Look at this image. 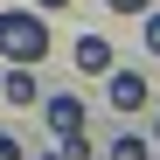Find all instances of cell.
Segmentation results:
<instances>
[{
    "mask_svg": "<svg viewBox=\"0 0 160 160\" xmlns=\"http://www.w3.org/2000/svg\"><path fill=\"white\" fill-rule=\"evenodd\" d=\"M153 146H160V118H153Z\"/></svg>",
    "mask_w": 160,
    "mask_h": 160,
    "instance_id": "cell-12",
    "label": "cell"
},
{
    "mask_svg": "<svg viewBox=\"0 0 160 160\" xmlns=\"http://www.w3.org/2000/svg\"><path fill=\"white\" fill-rule=\"evenodd\" d=\"M49 56V21L35 7H0V63H42Z\"/></svg>",
    "mask_w": 160,
    "mask_h": 160,
    "instance_id": "cell-1",
    "label": "cell"
},
{
    "mask_svg": "<svg viewBox=\"0 0 160 160\" xmlns=\"http://www.w3.org/2000/svg\"><path fill=\"white\" fill-rule=\"evenodd\" d=\"M112 160H146V139H132V132H125V139H112Z\"/></svg>",
    "mask_w": 160,
    "mask_h": 160,
    "instance_id": "cell-7",
    "label": "cell"
},
{
    "mask_svg": "<svg viewBox=\"0 0 160 160\" xmlns=\"http://www.w3.org/2000/svg\"><path fill=\"white\" fill-rule=\"evenodd\" d=\"M0 98H7V104H35V98H42V84H35V70H28V63H14L7 77H0Z\"/></svg>",
    "mask_w": 160,
    "mask_h": 160,
    "instance_id": "cell-5",
    "label": "cell"
},
{
    "mask_svg": "<svg viewBox=\"0 0 160 160\" xmlns=\"http://www.w3.org/2000/svg\"><path fill=\"white\" fill-rule=\"evenodd\" d=\"M146 49L160 56V14H153V7H146Z\"/></svg>",
    "mask_w": 160,
    "mask_h": 160,
    "instance_id": "cell-9",
    "label": "cell"
},
{
    "mask_svg": "<svg viewBox=\"0 0 160 160\" xmlns=\"http://www.w3.org/2000/svg\"><path fill=\"white\" fill-rule=\"evenodd\" d=\"M42 160H63V153H42Z\"/></svg>",
    "mask_w": 160,
    "mask_h": 160,
    "instance_id": "cell-13",
    "label": "cell"
},
{
    "mask_svg": "<svg viewBox=\"0 0 160 160\" xmlns=\"http://www.w3.org/2000/svg\"><path fill=\"white\" fill-rule=\"evenodd\" d=\"M35 7H70V0H35Z\"/></svg>",
    "mask_w": 160,
    "mask_h": 160,
    "instance_id": "cell-11",
    "label": "cell"
},
{
    "mask_svg": "<svg viewBox=\"0 0 160 160\" xmlns=\"http://www.w3.org/2000/svg\"><path fill=\"white\" fill-rule=\"evenodd\" d=\"M112 63H118V56H112L104 35H77V70H84V77H104Z\"/></svg>",
    "mask_w": 160,
    "mask_h": 160,
    "instance_id": "cell-4",
    "label": "cell"
},
{
    "mask_svg": "<svg viewBox=\"0 0 160 160\" xmlns=\"http://www.w3.org/2000/svg\"><path fill=\"white\" fill-rule=\"evenodd\" d=\"M42 118H49V132L63 139V132H77V125H84V98H70V91L42 98Z\"/></svg>",
    "mask_w": 160,
    "mask_h": 160,
    "instance_id": "cell-3",
    "label": "cell"
},
{
    "mask_svg": "<svg viewBox=\"0 0 160 160\" xmlns=\"http://www.w3.org/2000/svg\"><path fill=\"white\" fill-rule=\"evenodd\" d=\"M56 153H63V160H91V139H84V125H77V132H63V139H56Z\"/></svg>",
    "mask_w": 160,
    "mask_h": 160,
    "instance_id": "cell-6",
    "label": "cell"
},
{
    "mask_svg": "<svg viewBox=\"0 0 160 160\" xmlns=\"http://www.w3.org/2000/svg\"><path fill=\"white\" fill-rule=\"evenodd\" d=\"M0 160H21V146H14V139H7V132H0Z\"/></svg>",
    "mask_w": 160,
    "mask_h": 160,
    "instance_id": "cell-10",
    "label": "cell"
},
{
    "mask_svg": "<svg viewBox=\"0 0 160 160\" xmlns=\"http://www.w3.org/2000/svg\"><path fill=\"white\" fill-rule=\"evenodd\" d=\"M104 84H112V104H118V112H139V104H146V77L139 70H104Z\"/></svg>",
    "mask_w": 160,
    "mask_h": 160,
    "instance_id": "cell-2",
    "label": "cell"
},
{
    "mask_svg": "<svg viewBox=\"0 0 160 160\" xmlns=\"http://www.w3.org/2000/svg\"><path fill=\"white\" fill-rule=\"evenodd\" d=\"M104 7H112V14H146L153 0H104Z\"/></svg>",
    "mask_w": 160,
    "mask_h": 160,
    "instance_id": "cell-8",
    "label": "cell"
}]
</instances>
